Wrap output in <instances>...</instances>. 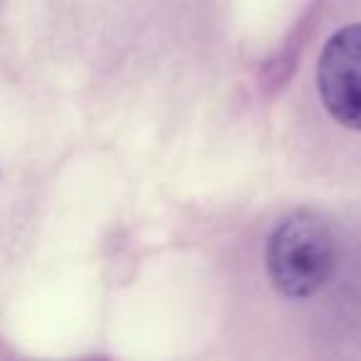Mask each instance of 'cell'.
I'll return each instance as SVG.
<instances>
[{"label": "cell", "instance_id": "obj_1", "mask_svg": "<svg viewBox=\"0 0 361 361\" xmlns=\"http://www.w3.org/2000/svg\"><path fill=\"white\" fill-rule=\"evenodd\" d=\"M267 275L282 297H314L336 270V235L314 211H297L277 223L267 240Z\"/></svg>", "mask_w": 361, "mask_h": 361}, {"label": "cell", "instance_id": "obj_2", "mask_svg": "<svg viewBox=\"0 0 361 361\" xmlns=\"http://www.w3.org/2000/svg\"><path fill=\"white\" fill-rule=\"evenodd\" d=\"M317 90L331 119L361 131V23L326 40L317 65Z\"/></svg>", "mask_w": 361, "mask_h": 361}]
</instances>
